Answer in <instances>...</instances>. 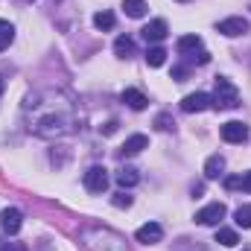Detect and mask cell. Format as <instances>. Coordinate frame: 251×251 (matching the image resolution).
<instances>
[{
	"instance_id": "cell-19",
	"label": "cell",
	"mask_w": 251,
	"mask_h": 251,
	"mask_svg": "<svg viewBox=\"0 0 251 251\" xmlns=\"http://www.w3.org/2000/svg\"><path fill=\"white\" fill-rule=\"evenodd\" d=\"M216 243L225 246V249H234V246L240 243V237H237V231H231V228H219V231H216Z\"/></svg>"
},
{
	"instance_id": "cell-29",
	"label": "cell",
	"mask_w": 251,
	"mask_h": 251,
	"mask_svg": "<svg viewBox=\"0 0 251 251\" xmlns=\"http://www.w3.org/2000/svg\"><path fill=\"white\" fill-rule=\"evenodd\" d=\"M3 251H15V249H9V246H6V249H3Z\"/></svg>"
},
{
	"instance_id": "cell-21",
	"label": "cell",
	"mask_w": 251,
	"mask_h": 251,
	"mask_svg": "<svg viewBox=\"0 0 251 251\" xmlns=\"http://www.w3.org/2000/svg\"><path fill=\"white\" fill-rule=\"evenodd\" d=\"M94 26L102 29V32L114 29V15H111V12H97V15H94Z\"/></svg>"
},
{
	"instance_id": "cell-22",
	"label": "cell",
	"mask_w": 251,
	"mask_h": 251,
	"mask_svg": "<svg viewBox=\"0 0 251 251\" xmlns=\"http://www.w3.org/2000/svg\"><path fill=\"white\" fill-rule=\"evenodd\" d=\"M12 38H15V26L9 21H0V50H6L12 44Z\"/></svg>"
},
{
	"instance_id": "cell-6",
	"label": "cell",
	"mask_w": 251,
	"mask_h": 251,
	"mask_svg": "<svg viewBox=\"0 0 251 251\" xmlns=\"http://www.w3.org/2000/svg\"><path fill=\"white\" fill-rule=\"evenodd\" d=\"M219 134H222L225 143H246L249 140V126L240 123V120H231V123H225L219 128Z\"/></svg>"
},
{
	"instance_id": "cell-13",
	"label": "cell",
	"mask_w": 251,
	"mask_h": 251,
	"mask_svg": "<svg viewBox=\"0 0 251 251\" xmlns=\"http://www.w3.org/2000/svg\"><path fill=\"white\" fill-rule=\"evenodd\" d=\"M146 146H149V137H146V134H131L123 146H120V155H137V152H143Z\"/></svg>"
},
{
	"instance_id": "cell-26",
	"label": "cell",
	"mask_w": 251,
	"mask_h": 251,
	"mask_svg": "<svg viewBox=\"0 0 251 251\" xmlns=\"http://www.w3.org/2000/svg\"><path fill=\"white\" fill-rule=\"evenodd\" d=\"M225 187L228 190H243V176H231V178H225Z\"/></svg>"
},
{
	"instance_id": "cell-12",
	"label": "cell",
	"mask_w": 251,
	"mask_h": 251,
	"mask_svg": "<svg viewBox=\"0 0 251 251\" xmlns=\"http://www.w3.org/2000/svg\"><path fill=\"white\" fill-rule=\"evenodd\" d=\"M120 100H123L126 105L131 108V111H143L146 105H149V100L140 94V91H134V88H126L123 94H120Z\"/></svg>"
},
{
	"instance_id": "cell-20",
	"label": "cell",
	"mask_w": 251,
	"mask_h": 251,
	"mask_svg": "<svg viewBox=\"0 0 251 251\" xmlns=\"http://www.w3.org/2000/svg\"><path fill=\"white\" fill-rule=\"evenodd\" d=\"M164 62H167V50L164 47H149L146 50V64L149 67H161Z\"/></svg>"
},
{
	"instance_id": "cell-28",
	"label": "cell",
	"mask_w": 251,
	"mask_h": 251,
	"mask_svg": "<svg viewBox=\"0 0 251 251\" xmlns=\"http://www.w3.org/2000/svg\"><path fill=\"white\" fill-rule=\"evenodd\" d=\"M243 190H246V193H251V173H246V176H243Z\"/></svg>"
},
{
	"instance_id": "cell-17",
	"label": "cell",
	"mask_w": 251,
	"mask_h": 251,
	"mask_svg": "<svg viewBox=\"0 0 251 251\" xmlns=\"http://www.w3.org/2000/svg\"><path fill=\"white\" fill-rule=\"evenodd\" d=\"M114 53H117L120 59H131V56H134V41H131L128 35H120V38L114 41Z\"/></svg>"
},
{
	"instance_id": "cell-8",
	"label": "cell",
	"mask_w": 251,
	"mask_h": 251,
	"mask_svg": "<svg viewBox=\"0 0 251 251\" xmlns=\"http://www.w3.org/2000/svg\"><path fill=\"white\" fill-rule=\"evenodd\" d=\"M85 187L91 190V193H102V190L108 187V170L105 167H91L88 173H85Z\"/></svg>"
},
{
	"instance_id": "cell-18",
	"label": "cell",
	"mask_w": 251,
	"mask_h": 251,
	"mask_svg": "<svg viewBox=\"0 0 251 251\" xmlns=\"http://www.w3.org/2000/svg\"><path fill=\"white\" fill-rule=\"evenodd\" d=\"M123 9L128 18H143L149 6H146V0H123Z\"/></svg>"
},
{
	"instance_id": "cell-9",
	"label": "cell",
	"mask_w": 251,
	"mask_h": 251,
	"mask_svg": "<svg viewBox=\"0 0 251 251\" xmlns=\"http://www.w3.org/2000/svg\"><path fill=\"white\" fill-rule=\"evenodd\" d=\"M225 38H237V35H246L249 32V21L246 18H225V21H219V26H216Z\"/></svg>"
},
{
	"instance_id": "cell-7",
	"label": "cell",
	"mask_w": 251,
	"mask_h": 251,
	"mask_svg": "<svg viewBox=\"0 0 251 251\" xmlns=\"http://www.w3.org/2000/svg\"><path fill=\"white\" fill-rule=\"evenodd\" d=\"M21 225H24V213H21L18 207H6V210L0 213V228H3V234L15 237V234L21 231Z\"/></svg>"
},
{
	"instance_id": "cell-23",
	"label": "cell",
	"mask_w": 251,
	"mask_h": 251,
	"mask_svg": "<svg viewBox=\"0 0 251 251\" xmlns=\"http://www.w3.org/2000/svg\"><path fill=\"white\" fill-rule=\"evenodd\" d=\"M234 222H237L240 228H251V204L237 207V213H234Z\"/></svg>"
},
{
	"instance_id": "cell-24",
	"label": "cell",
	"mask_w": 251,
	"mask_h": 251,
	"mask_svg": "<svg viewBox=\"0 0 251 251\" xmlns=\"http://www.w3.org/2000/svg\"><path fill=\"white\" fill-rule=\"evenodd\" d=\"M155 126H158V128H161V131H170V128H173V117H170V114H158V120H155Z\"/></svg>"
},
{
	"instance_id": "cell-15",
	"label": "cell",
	"mask_w": 251,
	"mask_h": 251,
	"mask_svg": "<svg viewBox=\"0 0 251 251\" xmlns=\"http://www.w3.org/2000/svg\"><path fill=\"white\" fill-rule=\"evenodd\" d=\"M222 170H225V158L222 155H210L207 161H204V178H219L222 176Z\"/></svg>"
},
{
	"instance_id": "cell-4",
	"label": "cell",
	"mask_w": 251,
	"mask_h": 251,
	"mask_svg": "<svg viewBox=\"0 0 251 251\" xmlns=\"http://www.w3.org/2000/svg\"><path fill=\"white\" fill-rule=\"evenodd\" d=\"M225 213H228V207H225L222 201H210V204H204V207L196 213V222H199V225H219V222L225 219Z\"/></svg>"
},
{
	"instance_id": "cell-27",
	"label": "cell",
	"mask_w": 251,
	"mask_h": 251,
	"mask_svg": "<svg viewBox=\"0 0 251 251\" xmlns=\"http://www.w3.org/2000/svg\"><path fill=\"white\" fill-rule=\"evenodd\" d=\"M100 131H102V134H114V131H117V123L111 120V123L105 126V128H100Z\"/></svg>"
},
{
	"instance_id": "cell-5",
	"label": "cell",
	"mask_w": 251,
	"mask_h": 251,
	"mask_svg": "<svg viewBox=\"0 0 251 251\" xmlns=\"http://www.w3.org/2000/svg\"><path fill=\"white\" fill-rule=\"evenodd\" d=\"M207 108H213V100H210V94H204V91L187 94V97L181 100V111H187V114H199V111H207Z\"/></svg>"
},
{
	"instance_id": "cell-10",
	"label": "cell",
	"mask_w": 251,
	"mask_h": 251,
	"mask_svg": "<svg viewBox=\"0 0 251 251\" xmlns=\"http://www.w3.org/2000/svg\"><path fill=\"white\" fill-rule=\"evenodd\" d=\"M134 240H137V243H143V246H155V243H161V240H164V228H161L158 222H146V225H140V228H137Z\"/></svg>"
},
{
	"instance_id": "cell-14",
	"label": "cell",
	"mask_w": 251,
	"mask_h": 251,
	"mask_svg": "<svg viewBox=\"0 0 251 251\" xmlns=\"http://www.w3.org/2000/svg\"><path fill=\"white\" fill-rule=\"evenodd\" d=\"M199 50H201V38H199V35H181V38H178V53H181L184 59L196 56Z\"/></svg>"
},
{
	"instance_id": "cell-16",
	"label": "cell",
	"mask_w": 251,
	"mask_h": 251,
	"mask_svg": "<svg viewBox=\"0 0 251 251\" xmlns=\"http://www.w3.org/2000/svg\"><path fill=\"white\" fill-rule=\"evenodd\" d=\"M114 178H117V184H120V187H134V184L140 181V176H137V170H134V167H120Z\"/></svg>"
},
{
	"instance_id": "cell-30",
	"label": "cell",
	"mask_w": 251,
	"mask_h": 251,
	"mask_svg": "<svg viewBox=\"0 0 251 251\" xmlns=\"http://www.w3.org/2000/svg\"><path fill=\"white\" fill-rule=\"evenodd\" d=\"M181 3H187V0H181Z\"/></svg>"
},
{
	"instance_id": "cell-25",
	"label": "cell",
	"mask_w": 251,
	"mask_h": 251,
	"mask_svg": "<svg viewBox=\"0 0 251 251\" xmlns=\"http://www.w3.org/2000/svg\"><path fill=\"white\" fill-rule=\"evenodd\" d=\"M111 201H114V207H131V196H126V193H117Z\"/></svg>"
},
{
	"instance_id": "cell-2",
	"label": "cell",
	"mask_w": 251,
	"mask_h": 251,
	"mask_svg": "<svg viewBox=\"0 0 251 251\" xmlns=\"http://www.w3.org/2000/svg\"><path fill=\"white\" fill-rule=\"evenodd\" d=\"M82 243L91 251H126L123 237L108 231V228H88V231H82Z\"/></svg>"
},
{
	"instance_id": "cell-3",
	"label": "cell",
	"mask_w": 251,
	"mask_h": 251,
	"mask_svg": "<svg viewBox=\"0 0 251 251\" xmlns=\"http://www.w3.org/2000/svg\"><path fill=\"white\" fill-rule=\"evenodd\" d=\"M210 100H213V108H216V111H231V108L240 105V91L231 85V79L219 76V79H216V91H213Z\"/></svg>"
},
{
	"instance_id": "cell-31",
	"label": "cell",
	"mask_w": 251,
	"mask_h": 251,
	"mask_svg": "<svg viewBox=\"0 0 251 251\" xmlns=\"http://www.w3.org/2000/svg\"><path fill=\"white\" fill-rule=\"evenodd\" d=\"M249 6H251V3H249Z\"/></svg>"
},
{
	"instance_id": "cell-1",
	"label": "cell",
	"mask_w": 251,
	"mask_h": 251,
	"mask_svg": "<svg viewBox=\"0 0 251 251\" xmlns=\"http://www.w3.org/2000/svg\"><path fill=\"white\" fill-rule=\"evenodd\" d=\"M26 111H35V117H29V128L41 137H62L73 128V108L59 94H50L47 102H41V97H29Z\"/></svg>"
},
{
	"instance_id": "cell-11",
	"label": "cell",
	"mask_w": 251,
	"mask_h": 251,
	"mask_svg": "<svg viewBox=\"0 0 251 251\" xmlns=\"http://www.w3.org/2000/svg\"><path fill=\"white\" fill-rule=\"evenodd\" d=\"M140 32H143V38H146L149 44H161V41L170 35V26H167V21H161V18H158V21H149Z\"/></svg>"
}]
</instances>
